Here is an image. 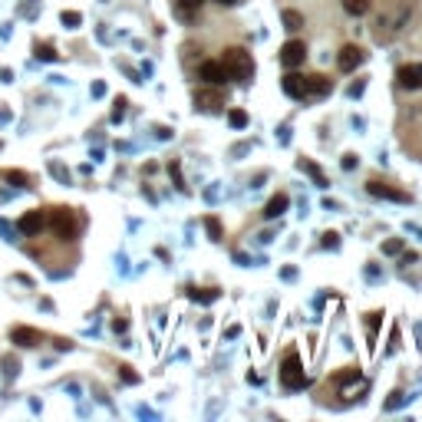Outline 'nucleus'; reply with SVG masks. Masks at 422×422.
<instances>
[{
    "label": "nucleus",
    "instance_id": "obj_16",
    "mask_svg": "<svg viewBox=\"0 0 422 422\" xmlns=\"http://www.w3.org/2000/svg\"><path fill=\"white\" fill-rule=\"evenodd\" d=\"M297 169H300V172H307V175H310V178H314L316 185H326L324 172H320V169H316V165L310 162V159H300V162H297Z\"/></svg>",
    "mask_w": 422,
    "mask_h": 422
},
{
    "label": "nucleus",
    "instance_id": "obj_29",
    "mask_svg": "<svg viewBox=\"0 0 422 422\" xmlns=\"http://www.w3.org/2000/svg\"><path fill=\"white\" fill-rule=\"evenodd\" d=\"M403 403V393H399V389H396L393 396H389V403H386V409H396V406Z\"/></svg>",
    "mask_w": 422,
    "mask_h": 422
},
{
    "label": "nucleus",
    "instance_id": "obj_23",
    "mask_svg": "<svg viewBox=\"0 0 422 422\" xmlns=\"http://www.w3.org/2000/svg\"><path fill=\"white\" fill-rule=\"evenodd\" d=\"M324 248H330V251L340 248V234H336V231H326L324 234Z\"/></svg>",
    "mask_w": 422,
    "mask_h": 422
},
{
    "label": "nucleus",
    "instance_id": "obj_20",
    "mask_svg": "<svg viewBox=\"0 0 422 422\" xmlns=\"http://www.w3.org/2000/svg\"><path fill=\"white\" fill-rule=\"evenodd\" d=\"M192 300H202V304H215L218 300V290L208 287V290H192Z\"/></svg>",
    "mask_w": 422,
    "mask_h": 422
},
{
    "label": "nucleus",
    "instance_id": "obj_17",
    "mask_svg": "<svg viewBox=\"0 0 422 422\" xmlns=\"http://www.w3.org/2000/svg\"><path fill=\"white\" fill-rule=\"evenodd\" d=\"M280 20H284V30H300L304 27V17H300L297 10H284V17Z\"/></svg>",
    "mask_w": 422,
    "mask_h": 422
},
{
    "label": "nucleus",
    "instance_id": "obj_21",
    "mask_svg": "<svg viewBox=\"0 0 422 422\" xmlns=\"http://www.w3.org/2000/svg\"><path fill=\"white\" fill-rule=\"evenodd\" d=\"M63 27H79V23H83V17H79L76 10H63Z\"/></svg>",
    "mask_w": 422,
    "mask_h": 422
},
{
    "label": "nucleus",
    "instance_id": "obj_31",
    "mask_svg": "<svg viewBox=\"0 0 422 422\" xmlns=\"http://www.w3.org/2000/svg\"><path fill=\"white\" fill-rule=\"evenodd\" d=\"M221 7H234V4H241V0H218Z\"/></svg>",
    "mask_w": 422,
    "mask_h": 422
},
{
    "label": "nucleus",
    "instance_id": "obj_8",
    "mask_svg": "<svg viewBox=\"0 0 422 422\" xmlns=\"http://www.w3.org/2000/svg\"><path fill=\"white\" fill-rule=\"evenodd\" d=\"M366 59V53L360 47H353V43H350V47H343L340 50V57H336V67L343 69V73H353L356 67H360V63H363Z\"/></svg>",
    "mask_w": 422,
    "mask_h": 422
},
{
    "label": "nucleus",
    "instance_id": "obj_14",
    "mask_svg": "<svg viewBox=\"0 0 422 422\" xmlns=\"http://www.w3.org/2000/svg\"><path fill=\"white\" fill-rule=\"evenodd\" d=\"M202 4L205 0H175V13H178L182 20H192L195 13L202 10Z\"/></svg>",
    "mask_w": 422,
    "mask_h": 422
},
{
    "label": "nucleus",
    "instance_id": "obj_9",
    "mask_svg": "<svg viewBox=\"0 0 422 422\" xmlns=\"http://www.w3.org/2000/svg\"><path fill=\"white\" fill-rule=\"evenodd\" d=\"M198 76H202L205 83H208V86H221V83L228 79V73H224V67H221L218 59H208V63H202Z\"/></svg>",
    "mask_w": 422,
    "mask_h": 422
},
{
    "label": "nucleus",
    "instance_id": "obj_15",
    "mask_svg": "<svg viewBox=\"0 0 422 422\" xmlns=\"http://www.w3.org/2000/svg\"><path fill=\"white\" fill-rule=\"evenodd\" d=\"M370 7H373V0H343V10L350 17H363Z\"/></svg>",
    "mask_w": 422,
    "mask_h": 422
},
{
    "label": "nucleus",
    "instance_id": "obj_19",
    "mask_svg": "<svg viewBox=\"0 0 422 422\" xmlns=\"http://www.w3.org/2000/svg\"><path fill=\"white\" fill-rule=\"evenodd\" d=\"M228 122L234 125V129H244V125H248V113H244V109H231V113H228Z\"/></svg>",
    "mask_w": 422,
    "mask_h": 422
},
{
    "label": "nucleus",
    "instance_id": "obj_6",
    "mask_svg": "<svg viewBox=\"0 0 422 422\" xmlns=\"http://www.w3.org/2000/svg\"><path fill=\"white\" fill-rule=\"evenodd\" d=\"M366 192L373 195V198H389V202H409V195L403 188H393V185H383V182H366Z\"/></svg>",
    "mask_w": 422,
    "mask_h": 422
},
{
    "label": "nucleus",
    "instance_id": "obj_4",
    "mask_svg": "<svg viewBox=\"0 0 422 422\" xmlns=\"http://www.w3.org/2000/svg\"><path fill=\"white\" fill-rule=\"evenodd\" d=\"M50 224L57 231V238H63V241H73L76 238V231H79V221H76V211L73 208H53Z\"/></svg>",
    "mask_w": 422,
    "mask_h": 422
},
{
    "label": "nucleus",
    "instance_id": "obj_30",
    "mask_svg": "<svg viewBox=\"0 0 422 422\" xmlns=\"http://www.w3.org/2000/svg\"><path fill=\"white\" fill-rule=\"evenodd\" d=\"M4 370H7V376H17V360H4Z\"/></svg>",
    "mask_w": 422,
    "mask_h": 422
},
{
    "label": "nucleus",
    "instance_id": "obj_26",
    "mask_svg": "<svg viewBox=\"0 0 422 422\" xmlns=\"http://www.w3.org/2000/svg\"><path fill=\"white\" fill-rule=\"evenodd\" d=\"M37 57L47 59V63H53V59H57V50L53 47H37Z\"/></svg>",
    "mask_w": 422,
    "mask_h": 422
},
{
    "label": "nucleus",
    "instance_id": "obj_5",
    "mask_svg": "<svg viewBox=\"0 0 422 422\" xmlns=\"http://www.w3.org/2000/svg\"><path fill=\"white\" fill-rule=\"evenodd\" d=\"M307 59V47L300 43V40H287L284 47H280V63L287 69H294V67H300Z\"/></svg>",
    "mask_w": 422,
    "mask_h": 422
},
{
    "label": "nucleus",
    "instance_id": "obj_27",
    "mask_svg": "<svg viewBox=\"0 0 422 422\" xmlns=\"http://www.w3.org/2000/svg\"><path fill=\"white\" fill-rule=\"evenodd\" d=\"M119 376H122L125 383H139V376L132 373V366H119Z\"/></svg>",
    "mask_w": 422,
    "mask_h": 422
},
{
    "label": "nucleus",
    "instance_id": "obj_25",
    "mask_svg": "<svg viewBox=\"0 0 422 422\" xmlns=\"http://www.w3.org/2000/svg\"><path fill=\"white\" fill-rule=\"evenodd\" d=\"M4 178H7L10 185H27V175H23V172H13V169H10V172L4 175Z\"/></svg>",
    "mask_w": 422,
    "mask_h": 422
},
{
    "label": "nucleus",
    "instance_id": "obj_13",
    "mask_svg": "<svg viewBox=\"0 0 422 422\" xmlns=\"http://www.w3.org/2000/svg\"><path fill=\"white\" fill-rule=\"evenodd\" d=\"M287 205H290V198H287V195H284V192H278V195H274V198H270V202H268V208H264V218H268V221L280 218V215L287 211Z\"/></svg>",
    "mask_w": 422,
    "mask_h": 422
},
{
    "label": "nucleus",
    "instance_id": "obj_7",
    "mask_svg": "<svg viewBox=\"0 0 422 422\" xmlns=\"http://www.w3.org/2000/svg\"><path fill=\"white\" fill-rule=\"evenodd\" d=\"M43 228H47V215H43V211H27V215L17 221V231L20 234H30V238L40 234Z\"/></svg>",
    "mask_w": 422,
    "mask_h": 422
},
{
    "label": "nucleus",
    "instance_id": "obj_24",
    "mask_svg": "<svg viewBox=\"0 0 422 422\" xmlns=\"http://www.w3.org/2000/svg\"><path fill=\"white\" fill-rule=\"evenodd\" d=\"M122 119H125V99L119 96L115 99V109H113V122H122Z\"/></svg>",
    "mask_w": 422,
    "mask_h": 422
},
{
    "label": "nucleus",
    "instance_id": "obj_18",
    "mask_svg": "<svg viewBox=\"0 0 422 422\" xmlns=\"http://www.w3.org/2000/svg\"><path fill=\"white\" fill-rule=\"evenodd\" d=\"M205 231H208L211 241H221V234H224V231H221V221L215 218V215H208V218H205Z\"/></svg>",
    "mask_w": 422,
    "mask_h": 422
},
{
    "label": "nucleus",
    "instance_id": "obj_11",
    "mask_svg": "<svg viewBox=\"0 0 422 422\" xmlns=\"http://www.w3.org/2000/svg\"><path fill=\"white\" fill-rule=\"evenodd\" d=\"M10 340L17 346H23V350H30V346L40 343V330H33V326H13V330H10Z\"/></svg>",
    "mask_w": 422,
    "mask_h": 422
},
{
    "label": "nucleus",
    "instance_id": "obj_28",
    "mask_svg": "<svg viewBox=\"0 0 422 422\" xmlns=\"http://www.w3.org/2000/svg\"><path fill=\"white\" fill-rule=\"evenodd\" d=\"M340 165H343V172L356 169V155H353V152H346V155H343V162H340Z\"/></svg>",
    "mask_w": 422,
    "mask_h": 422
},
{
    "label": "nucleus",
    "instance_id": "obj_1",
    "mask_svg": "<svg viewBox=\"0 0 422 422\" xmlns=\"http://www.w3.org/2000/svg\"><path fill=\"white\" fill-rule=\"evenodd\" d=\"M280 86H284V93L290 99H314V96H326L333 89V83L326 76H300V73L290 69L287 76L280 79Z\"/></svg>",
    "mask_w": 422,
    "mask_h": 422
},
{
    "label": "nucleus",
    "instance_id": "obj_12",
    "mask_svg": "<svg viewBox=\"0 0 422 422\" xmlns=\"http://www.w3.org/2000/svg\"><path fill=\"white\" fill-rule=\"evenodd\" d=\"M195 106H198L202 113H218L221 106H224V96L215 93V89H208V93H198V96H195Z\"/></svg>",
    "mask_w": 422,
    "mask_h": 422
},
{
    "label": "nucleus",
    "instance_id": "obj_2",
    "mask_svg": "<svg viewBox=\"0 0 422 422\" xmlns=\"http://www.w3.org/2000/svg\"><path fill=\"white\" fill-rule=\"evenodd\" d=\"M218 63L224 67L228 79H238V83H244V79L254 76V59H251V53H248L244 47H231V50H224Z\"/></svg>",
    "mask_w": 422,
    "mask_h": 422
},
{
    "label": "nucleus",
    "instance_id": "obj_22",
    "mask_svg": "<svg viewBox=\"0 0 422 422\" xmlns=\"http://www.w3.org/2000/svg\"><path fill=\"white\" fill-rule=\"evenodd\" d=\"M403 248H406V244H403L399 238H389V241L383 244V254H403Z\"/></svg>",
    "mask_w": 422,
    "mask_h": 422
},
{
    "label": "nucleus",
    "instance_id": "obj_3",
    "mask_svg": "<svg viewBox=\"0 0 422 422\" xmlns=\"http://www.w3.org/2000/svg\"><path fill=\"white\" fill-rule=\"evenodd\" d=\"M280 383H284V389H304V386L310 383L297 353H287V356H284V363H280Z\"/></svg>",
    "mask_w": 422,
    "mask_h": 422
},
{
    "label": "nucleus",
    "instance_id": "obj_10",
    "mask_svg": "<svg viewBox=\"0 0 422 422\" xmlns=\"http://www.w3.org/2000/svg\"><path fill=\"white\" fill-rule=\"evenodd\" d=\"M399 86L403 89H422V63H409L399 69Z\"/></svg>",
    "mask_w": 422,
    "mask_h": 422
}]
</instances>
